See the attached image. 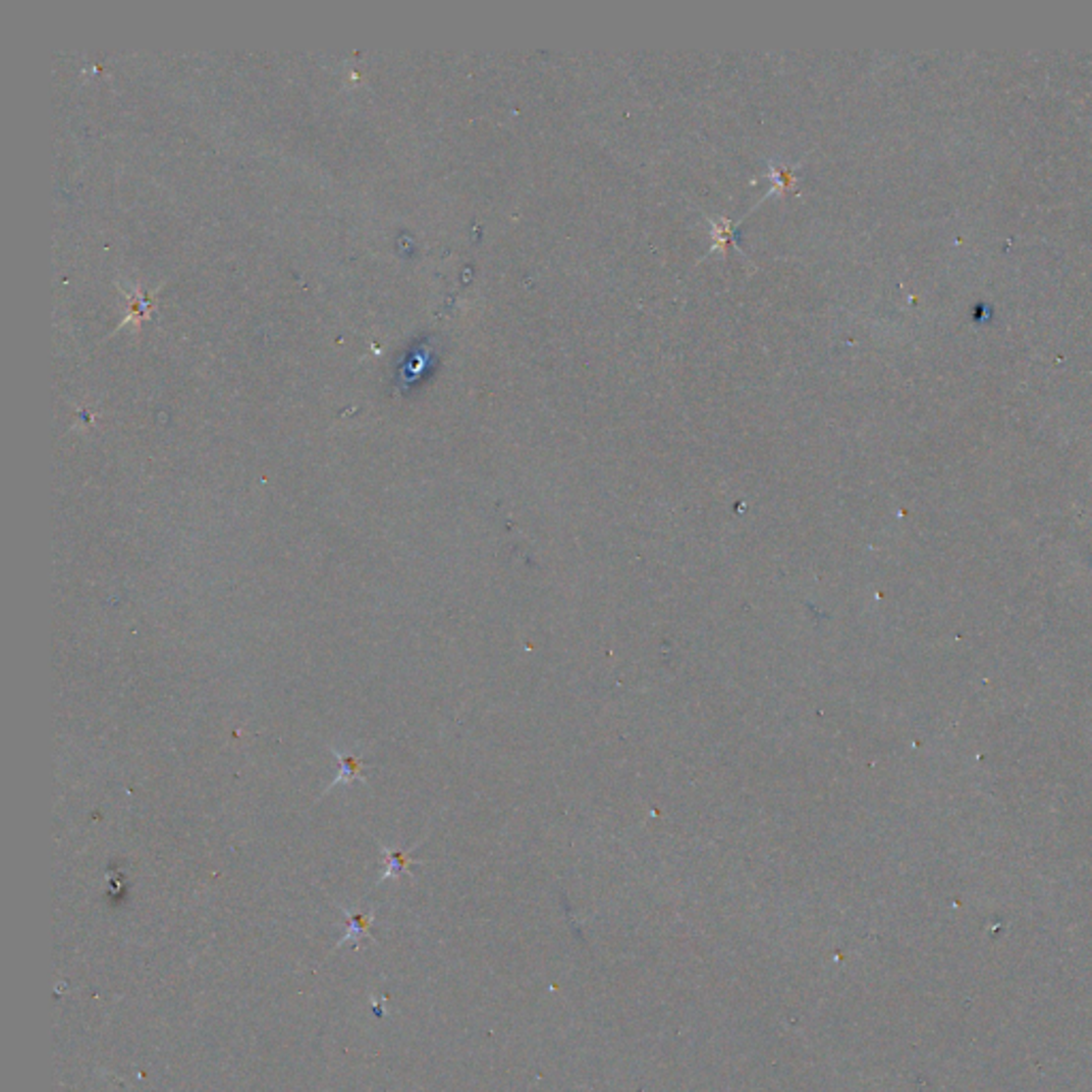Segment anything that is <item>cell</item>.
<instances>
[{"mask_svg":"<svg viewBox=\"0 0 1092 1092\" xmlns=\"http://www.w3.org/2000/svg\"><path fill=\"white\" fill-rule=\"evenodd\" d=\"M335 758H338V762H340V775H338V779H335L333 786L351 784V781L363 779L361 768H363L365 762L361 758H356V755H351V753L338 751V749H335Z\"/></svg>","mask_w":1092,"mask_h":1092,"instance_id":"1","label":"cell"}]
</instances>
